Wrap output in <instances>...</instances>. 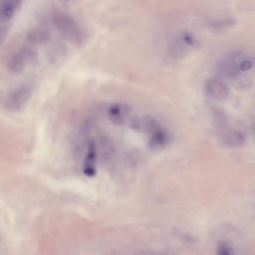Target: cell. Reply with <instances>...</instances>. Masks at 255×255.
<instances>
[{
  "label": "cell",
  "mask_w": 255,
  "mask_h": 255,
  "mask_svg": "<svg viewBox=\"0 0 255 255\" xmlns=\"http://www.w3.org/2000/svg\"><path fill=\"white\" fill-rule=\"evenodd\" d=\"M187 45L181 38L174 41L169 48L170 56L175 59H183L187 52Z\"/></svg>",
  "instance_id": "11"
},
{
  "label": "cell",
  "mask_w": 255,
  "mask_h": 255,
  "mask_svg": "<svg viewBox=\"0 0 255 255\" xmlns=\"http://www.w3.org/2000/svg\"><path fill=\"white\" fill-rule=\"evenodd\" d=\"M243 55L240 53H232L223 59L219 66V71L222 75L230 79H235L241 71L240 66Z\"/></svg>",
  "instance_id": "2"
},
{
  "label": "cell",
  "mask_w": 255,
  "mask_h": 255,
  "mask_svg": "<svg viewBox=\"0 0 255 255\" xmlns=\"http://www.w3.org/2000/svg\"><path fill=\"white\" fill-rule=\"evenodd\" d=\"M141 130L151 135L161 127L157 120L150 115H146L141 119Z\"/></svg>",
  "instance_id": "12"
},
{
  "label": "cell",
  "mask_w": 255,
  "mask_h": 255,
  "mask_svg": "<svg viewBox=\"0 0 255 255\" xmlns=\"http://www.w3.org/2000/svg\"><path fill=\"white\" fill-rule=\"evenodd\" d=\"M218 253L221 255H231L233 254V250L227 242L222 241L219 244Z\"/></svg>",
  "instance_id": "16"
},
{
  "label": "cell",
  "mask_w": 255,
  "mask_h": 255,
  "mask_svg": "<svg viewBox=\"0 0 255 255\" xmlns=\"http://www.w3.org/2000/svg\"><path fill=\"white\" fill-rule=\"evenodd\" d=\"M252 68V63L250 61L244 60L241 64L240 68L242 71L247 72Z\"/></svg>",
  "instance_id": "19"
},
{
  "label": "cell",
  "mask_w": 255,
  "mask_h": 255,
  "mask_svg": "<svg viewBox=\"0 0 255 255\" xmlns=\"http://www.w3.org/2000/svg\"><path fill=\"white\" fill-rule=\"evenodd\" d=\"M53 23L66 38L76 43L82 41L81 31L76 22L70 16L58 14L54 17Z\"/></svg>",
  "instance_id": "1"
},
{
  "label": "cell",
  "mask_w": 255,
  "mask_h": 255,
  "mask_svg": "<svg viewBox=\"0 0 255 255\" xmlns=\"http://www.w3.org/2000/svg\"><path fill=\"white\" fill-rule=\"evenodd\" d=\"M181 37L188 46H195L197 44V40L189 32H183L181 36Z\"/></svg>",
  "instance_id": "17"
},
{
  "label": "cell",
  "mask_w": 255,
  "mask_h": 255,
  "mask_svg": "<svg viewBox=\"0 0 255 255\" xmlns=\"http://www.w3.org/2000/svg\"><path fill=\"white\" fill-rule=\"evenodd\" d=\"M50 37L48 31L42 28H37L32 30L27 36V41L33 44H40L47 41Z\"/></svg>",
  "instance_id": "9"
},
{
  "label": "cell",
  "mask_w": 255,
  "mask_h": 255,
  "mask_svg": "<svg viewBox=\"0 0 255 255\" xmlns=\"http://www.w3.org/2000/svg\"><path fill=\"white\" fill-rule=\"evenodd\" d=\"M212 113L216 127L220 130L224 129L227 124V117L225 113L217 108L212 109Z\"/></svg>",
  "instance_id": "14"
},
{
  "label": "cell",
  "mask_w": 255,
  "mask_h": 255,
  "mask_svg": "<svg viewBox=\"0 0 255 255\" xmlns=\"http://www.w3.org/2000/svg\"><path fill=\"white\" fill-rule=\"evenodd\" d=\"M130 109L127 106L114 104L110 107L108 116L109 120L114 124L122 126L125 124Z\"/></svg>",
  "instance_id": "7"
},
{
  "label": "cell",
  "mask_w": 255,
  "mask_h": 255,
  "mask_svg": "<svg viewBox=\"0 0 255 255\" xmlns=\"http://www.w3.org/2000/svg\"><path fill=\"white\" fill-rule=\"evenodd\" d=\"M172 135L168 130L161 128L150 135L148 146L152 150H160L164 148L171 141Z\"/></svg>",
  "instance_id": "5"
},
{
  "label": "cell",
  "mask_w": 255,
  "mask_h": 255,
  "mask_svg": "<svg viewBox=\"0 0 255 255\" xmlns=\"http://www.w3.org/2000/svg\"><path fill=\"white\" fill-rule=\"evenodd\" d=\"M27 64L24 56L19 52L13 55L9 59L7 68L8 71L12 73L19 74L21 73L25 69Z\"/></svg>",
  "instance_id": "10"
},
{
  "label": "cell",
  "mask_w": 255,
  "mask_h": 255,
  "mask_svg": "<svg viewBox=\"0 0 255 255\" xmlns=\"http://www.w3.org/2000/svg\"><path fill=\"white\" fill-rule=\"evenodd\" d=\"M206 90L209 95L221 101L226 100L230 94L227 86L218 78L209 80L207 82Z\"/></svg>",
  "instance_id": "4"
},
{
  "label": "cell",
  "mask_w": 255,
  "mask_h": 255,
  "mask_svg": "<svg viewBox=\"0 0 255 255\" xmlns=\"http://www.w3.org/2000/svg\"><path fill=\"white\" fill-rule=\"evenodd\" d=\"M7 32V28L6 27L0 29V43L3 40Z\"/></svg>",
  "instance_id": "20"
},
{
  "label": "cell",
  "mask_w": 255,
  "mask_h": 255,
  "mask_svg": "<svg viewBox=\"0 0 255 255\" xmlns=\"http://www.w3.org/2000/svg\"><path fill=\"white\" fill-rule=\"evenodd\" d=\"M236 24L235 19L229 18L222 20H216L210 22L209 24V28L214 31L223 32L227 29L232 28Z\"/></svg>",
  "instance_id": "13"
},
{
  "label": "cell",
  "mask_w": 255,
  "mask_h": 255,
  "mask_svg": "<svg viewBox=\"0 0 255 255\" xmlns=\"http://www.w3.org/2000/svg\"><path fill=\"white\" fill-rule=\"evenodd\" d=\"M31 89L28 86H23L12 92L8 96L5 109L11 111H18L27 104L30 97Z\"/></svg>",
  "instance_id": "3"
},
{
  "label": "cell",
  "mask_w": 255,
  "mask_h": 255,
  "mask_svg": "<svg viewBox=\"0 0 255 255\" xmlns=\"http://www.w3.org/2000/svg\"><path fill=\"white\" fill-rule=\"evenodd\" d=\"M129 126L131 129L135 131H141V119L137 117H133L129 121Z\"/></svg>",
  "instance_id": "18"
},
{
  "label": "cell",
  "mask_w": 255,
  "mask_h": 255,
  "mask_svg": "<svg viewBox=\"0 0 255 255\" xmlns=\"http://www.w3.org/2000/svg\"><path fill=\"white\" fill-rule=\"evenodd\" d=\"M88 150L85 156L83 173L89 177H93L95 176L96 160V146L93 140H90L88 143Z\"/></svg>",
  "instance_id": "6"
},
{
  "label": "cell",
  "mask_w": 255,
  "mask_h": 255,
  "mask_svg": "<svg viewBox=\"0 0 255 255\" xmlns=\"http://www.w3.org/2000/svg\"><path fill=\"white\" fill-rule=\"evenodd\" d=\"M20 52L24 56L27 64H32L36 62L37 55L36 52L33 49L28 47H24L20 50Z\"/></svg>",
  "instance_id": "15"
},
{
  "label": "cell",
  "mask_w": 255,
  "mask_h": 255,
  "mask_svg": "<svg viewBox=\"0 0 255 255\" xmlns=\"http://www.w3.org/2000/svg\"><path fill=\"white\" fill-rule=\"evenodd\" d=\"M221 139L223 143L227 146L236 147L244 144L246 140V136L243 132L232 129L223 132Z\"/></svg>",
  "instance_id": "8"
}]
</instances>
